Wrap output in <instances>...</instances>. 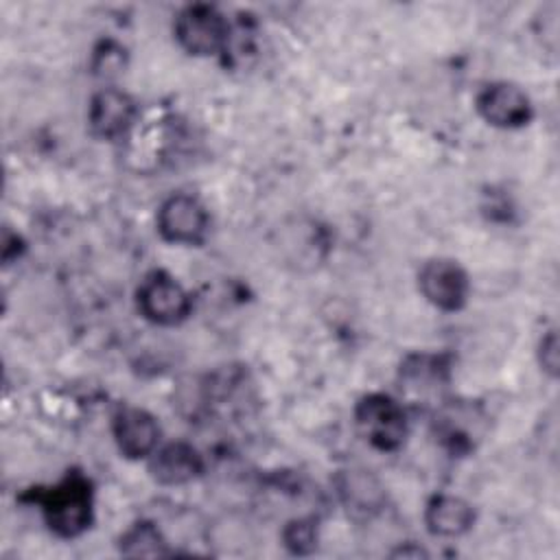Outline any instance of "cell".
Masks as SVG:
<instances>
[{
  "instance_id": "6da1fadb",
  "label": "cell",
  "mask_w": 560,
  "mask_h": 560,
  "mask_svg": "<svg viewBox=\"0 0 560 560\" xmlns=\"http://www.w3.org/2000/svg\"><path fill=\"white\" fill-rule=\"evenodd\" d=\"M35 501L48 529L61 538L81 536L92 523V483L81 472H68L59 483L39 490Z\"/></svg>"
},
{
  "instance_id": "2e32d148",
  "label": "cell",
  "mask_w": 560,
  "mask_h": 560,
  "mask_svg": "<svg viewBox=\"0 0 560 560\" xmlns=\"http://www.w3.org/2000/svg\"><path fill=\"white\" fill-rule=\"evenodd\" d=\"M315 518H293L282 529V542L284 547L295 556H306L317 545V527Z\"/></svg>"
},
{
  "instance_id": "8fae6325",
  "label": "cell",
  "mask_w": 560,
  "mask_h": 560,
  "mask_svg": "<svg viewBox=\"0 0 560 560\" xmlns=\"http://www.w3.org/2000/svg\"><path fill=\"white\" fill-rule=\"evenodd\" d=\"M337 494L354 516H372L385 503V488L370 470H343L337 477Z\"/></svg>"
},
{
  "instance_id": "30bf717a",
  "label": "cell",
  "mask_w": 560,
  "mask_h": 560,
  "mask_svg": "<svg viewBox=\"0 0 560 560\" xmlns=\"http://www.w3.org/2000/svg\"><path fill=\"white\" fill-rule=\"evenodd\" d=\"M149 472L162 486H182L203 472V457L188 442H168L153 451Z\"/></svg>"
},
{
  "instance_id": "4fadbf2b",
  "label": "cell",
  "mask_w": 560,
  "mask_h": 560,
  "mask_svg": "<svg viewBox=\"0 0 560 560\" xmlns=\"http://www.w3.org/2000/svg\"><path fill=\"white\" fill-rule=\"evenodd\" d=\"M118 549L125 556H164L171 553L166 547V538L162 536L160 527L149 521L133 523L118 540Z\"/></svg>"
},
{
  "instance_id": "52a82bcc",
  "label": "cell",
  "mask_w": 560,
  "mask_h": 560,
  "mask_svg": "<svg viewBox=\"0 0 560 560\" xmlns=\"http://www.w3.org/2000/svg\"><path fill=\"white\" fill-rule=\"evenodd\" d=\"M479 116L499 129H518L532 120V101L514 83L497 81L477 94Z\"/></svg>"
},
{
  "instance_id": "5b68a950",
  "label": "cell",
  "mask_w": 560,
  "mask_h": 560,
  "mask_svg": "<svg viewBox=\"0 0 560 560\" xmlns=\"http://www.w3.org/2000/svg\"><path fill=\"white\" fill-rule=\"evenodd\" d=\"M208 212L203 203L186 192H175L158 210V232L166 243L199 245L208 234Z\"/></svg>"
},
{
  "instance_id": "7a4b0ae2",
  "label": "cell",
  "mask_w": 560,
  "mask_h": 560,
  "mask_svg": "<svg viewBox=\"0 0 560 560\" xmlns=\"http://www.w3.org/2000/svg\"><path fill=\"white\" fill-rule=\"evenodd\" d=\"M173 33L177 44L188 55L210 57L225 52L232 28L228 18L217 7L195 2L177 13L173 22Z\"/></svg>"
},
{
  "instance_id": "9a60e30c",
  "label": "cell",
  "mask_w": 560,
  "mask_h": 560,
  "mask_svg": "<svg viewBox=\"0 0 560 560\" xmlns=\"http://www.w3.org/2000/svg\"><path fill=\"white\" fill-rule=\"evenodd\" d=\"M400 372H402V381L407 385H413V387L427 392V389H431V385H438L444 381L446 365H442V361L438 357L422 354V357L407 359V363Z\"/></svg>"
},
{
  "instance_id": "ba28073f",
  "label": "cell",
  "mask_w": 560,
  "mask_h": 560,
  "mask_svg": "<svg viewBox=\"0 0 560 560\" xmlns=\"http://www.w3.org/2000/svg\"><path fill=\"white\" fill-rule=\"evenodd\" d=\"M136 114V101L127 92L118 88H103L90 98L88 125L96 138L112 142L127 136L133 127Z\"/></svg>"
},
{
  "instance_id": "5bb4252c",
  "label": "cell",
  "mask_w": 560,
  "mask_h": 560,
  "mask_svg": "<svg viewBox=\"0 0 560 560\" xmlns=\"http://www.w3.org/2000/svg\"><path fill=\"white\" fill-rule=\"evenodd\" d=\"M125 66H127V50L114 39H103L92 50L90 70L98 79L112 81L125 72Z\"/></svg>"
},
{
  "instance_id": "9c48e42d",
  "label": "cell",
  "mask_w": 560,
  "mask_h": 560,
  "mask_svg": "<svg viewBox=\"0 0 560 560\" xmlns=\"http://www.w3.org/2000/svg\"><path fill=\"white\" fill-rule=\"evenodd\" d=\"M112 433L118 451L127 459L151 457L160 444V427L155 418L140 407H122L112 420Z\"/></svg>"
},
{
  "instance_id": "8992f818",
  "label": "cell",
  "mask_w": 560,
  "mask_h": 560,
  "mask_svg": "<svg viewBox=\"0 0 560 560\" xmlns=\"http://www.w3.org/2000/svg\"><path fill=\"white\" fill-rule=\"evenodd\" d=\"M418 289L429 304L440 311H459L470 291L468 273L464 267L451 258L427 260L418 271Z\"/></svg>"
},
{
  "instance_id": "7c38bea8",
  "label": "cell",
  "mask_w": 560,
  "mask_h": 560,
  "mask_svg": "<svg viewBox=\"0 0 560 560\" xmlns=\"http://www.w3.org/2000/svg\"><path fill=\"white\" fill-rule=\"evenodd\" d=\"M424 523L433 536L455 538L472 527L475 510L462 497L435 494L424 508Z\"/></svg>"
},
{
  "instance_id": "3957f363",
  "label": "cell",
  "mask_w": 560,
  "mask_h": 560,
  "mask_svg": "<svg viewBox=\"0 0 560 560\" xmlns=\"http://www.w3.org/2000/svg\"><path fill=\"white\" fill-rule=\"evenodd\" d=\"M354 424L378 451H398L407 438V413L387 394H368L354 407Z\"/></svg>"
},
{
  "instance_id": "277c9868",
  "label": "cell",
  "mask_w": 560,
  "mask_h": 560,
  "mask_svg": "<svg viewBox=\"0 0 560 560\" xmlns=\"http://www.w3.org/2000/svg\"><path fill=\"white\" fill-rule=\"evenodd\" d=\"M138 311L158 326H175L190 315L192 300L186 289L166 271H151L136 293Z\"/></svg>"
},
{
  "instance_id": "e0dca14e",
  "label": "cell",
  "mask_w": 560,
  "mask_h": 560,
  "mask_svg": "<svg viewBox=\"0 0 560 560\" xmlns=\"http://www.w3.org/2000/svg\"><path fill=\"white\" fill-rule=\"evenodd\" d=\"M538 361H540V368H542L549 376H558L560 357H558V335H556V330H549V332L540 339V346H538Z\"/></svg>"
}]
</instances>
